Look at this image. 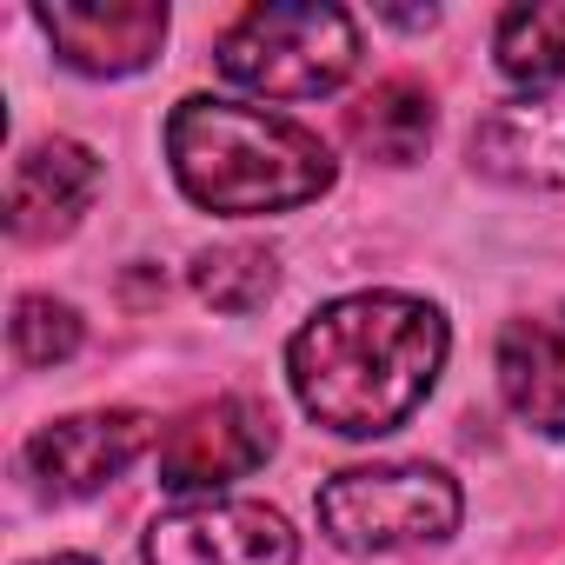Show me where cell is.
<instances>
[{"instance_id":"obj_1","label":"cell","mask_w":565,"mask_h":565,"mask_svg":"<svg viewBox=\"0 0 565 565\" xmlns=\"http://www.w3.org/2000/svg\"><path fill=\"white\" fill-rule=\"evenodd\" d=\"M446 353V313L419 294L380 287L327 300L287 340V380L313 426L340 439H386L433 399Z\"/></svg>"},{"instance_id":"obj_2","label":"cell","mask_w":565,"mask_h":565,"mask_svg":"<svg viewBox=\"0 0 565 565\" xmlns=\"http://www.w3.org/2000/svg\"><path fill=\"white\" fill-rule=\"evenodd\" d=\"M167 167L193 206L226 220L294 213L340 180V160L313 127L220 94H186L167 114Z\"/></svg>"},{"instance_id":"obj_3","label":"cell","mask_w":565,"mask_h":565,"mask_svg":"<svg viewBox=\"0 0 565 565\" xmlns=\"http://www.w3.org/2000/svg\"><path fill=\"white\" fill-rule=\"evenodd\" d=\"M213 67L259 100H320L360 74V21L347 8H253L220 34Z\"/></svg>"},{"instance_id":"obj_4","label":"cell","mask_w":565,"mask_h":565,"mask_svg":"<svg viewBox=\"0 0 565 565\" xmlns=\"http://www.w3.org/2000/svg\"><path fill=\"white\" fill-rule=\"evenodd\" d=\"M320 532L340 552H399V545H439L459 532V479L426 459L393 466H347L320 486Z\"/></svg>"},{"instance_id":"obj_5","label":"cell","mask_w":565,"mask_h":565,"mask_svg":"<svg viewBox=\"0 0 565 565\" xmlns=\"http://www.w3.org/2000/svg\"><path fill=\"white\" fill-rule=\"evenodd\" d=\"M300 532L259 499H186L140 539V565H294Z\"/></svg>"},{"instance_id":"obj_6","label":"cell","mask_w":565,"mask_h":565,"mask_svg":"<svg viewBox=\"0 0 565 565\" xmlns=\"http://www.w3.org/2000/svg\"><path fill=\"white\" fill-rule=\"evenodd\" d=\"M273 446H279L273 413L253 393L200 399V406H186L160 433V486L167 492H206V499H220V486L259 472L273 459Z\"/></svg>"},{"instance_id":"obj_7","label":"cell","mask_w":565,"mask_h":565,"mask_svg":"<svg viewBox=\"0 0 565 565\" xmlns=\"http://www.w3.org/2000/svg\"><path fill=\"white\" fill-rule=\"evenodd\" d=\"M147 446H160V426L134 406H100V413H67L54 426H41L21 446L28 479L47 499H94L107 492Z\"/></svg>"},{"instance_id":"obj_8","label":"cell","mask_w":565,"mask_h":565,"mask_svg":"<svg viewBox=\"0 0 565 565\" xmlns=\"http://www.w3.org/2000/svg\"><path fill=\"white\" fill-rule=\"evenodd\" d=\"M34 21L54 41V54L74 74H94V81L140 74L167 47V8L160 0H54V8H34Z\"/></svg>"},{"instance_id":"obj_9","label":"cell","mask_w":565,"mask_h":565,"mask_svg":"<svg viewBox=\"0 0 565 565\" xmlns=\"http://www.w3.org/2000/svg\"><path fill=\"white\" fill-rule=\"evenodd\" d=\"M100 193V153L54 134L14 153L8 167V233L14 239H61L87 220Z\"/></svg>"},{"instance_id":"obj_10","label":"cell","mask_w":565,"mask_h":565,"mask_svg":"<svg viewBox=\"0 0 565 565\" xmlns=\"http://www.w3.org/2000/svg\"><path fill=\"white\" fill-rule=\"evenodd\" d=\"M472 167L512 186H565V81L492 107L472 134Z\"/></svg>"},{"instance_id":"obj_11","label":"cell","mask_w":565,"mask_h":565,"mask_svg":"<svg viewBox=\"0 0 565 565\" xmlns=\"http://www.w3.org/2000/svg\"><path fill=\"white\" fill-rule=\"evenodd\" d=\"M499 399L519 426L565 439V300L545 313H519L499 333Z\"/></svg>"},{"instance_id":"obj_12","label":"cell","mask_w":565,"mask_h":565,"mask_svg":"<svg viewBox=\"0 0 565 565\" xmlns=\"http://www.w3.org/2000/svg\"><path fill=\"white\" fill-rule=\"evenodd\" d=\"M353 140H360V153H373L386 167H413L433 140V94L419 81H380L353 107Z\"/></svg>"},{"instance_id":"obj_13","label":"cell","mask_w":565,"mask_h":565,"mask_svg":"<svg viewBox=\"0 0 565 565\" xmlns=\"http://www.w3.org/2000/svg\"><path fill=\"white\" fill-rule=\"evenodd\" d=\"M499 74L519 87H558L565 81V0H532V8H505L492 34Z\"/></svg>"},{"instance_id":"obj_14","label":"cell","mask_w":565,"mask_h":565,"mask_svg":"<svg viewBox=\"0 0 565 565\" xmlns=\"http://www.w3.org/2000/svg\"><path fill=\"white\" fill-rule=\"evenodd\" d=\"M193 287H200V300L206 307H220V313H253V307H266L273 300V287H279V259L266 253V246H213V253H200L193 259Z\"/></svg>"},{"instance_id":"obj_15","label":"cell","mask_w":565,"mask_h":565,"mask_svg":"<svg viewBox=\"0 0 565 565\" xmlns=\"http://www.w3.org/2000/svg\"><path fill=\"white\" fill-rule=\"evenodd\" d=\"M8 340H14V360H21V366H61V360L81 353L87 327H81V313H74L67 300H54V294H21V300H14V320H8Z\"/></svg>"},{"instance_id":"obj_16","label":"cell","mask_w":565,"mask_h":565,"mask_svg":"<svg viewBox=\"0 0 565 565\" xmlns=\"http://www.w3.org/2000/svg\"><path fill=\"white\" fill-rule=\"evenodd\" d=\"M34 565H100V558H87V552H54V558H34Z\"/></svg>"}]
</instances>
